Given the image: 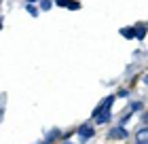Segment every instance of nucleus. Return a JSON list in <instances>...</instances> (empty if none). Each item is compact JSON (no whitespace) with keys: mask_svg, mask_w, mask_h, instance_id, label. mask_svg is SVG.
I'll use <instances>...</instances> for the list:
<instances>
[{"mask_svg":"<svg viewBox=\"0 0 148 144\" xmlns=\"http://www.w3.org/2000/svg\"><path fill=\"white\" fill-rule=\"evenodd\" d=\"M114 100H116V95H108L104 102H99V104L95 106V110H93L91 114H93V119H97L99 114H106V112H110V108H112V104H114Z\"/></svg>","mask_w":148,"mask_h":144,"instance_id":"f257e3e1","label":"nucleus"},{"mask_svg":"<svg viewBox=\"0 0 148 144\" xmlns=\"http://www.w3.org/2000/svg\"><path fill=\"white\" fill-rule=\"evenodd\" d=\"M93 134H95V129H93L91 125H80L76 129V136L80 138V142H87L89 138H93Z\"/></svg>","mask_w":148,"mask_h":144,"instance_id":"f03ea898","label":"nucleus"},{"mask_svg":"<svg viewBox=\"0 0 148 144\" xmlns=\"http://www.w3.org/2000/svg\"><path fill=\"white\" fill-rule=\"evenodd\" d=\"M108 138H110V140H125V138H127V129H125L123 125H119V127H114V129H110V132H108Z\"/></svg>","mask_w":148,"mask_h":144,"instance_id":"7ed1b4c3","label":"nucleus"},{"mask_svg":"<svg viewBox=\"0 0 148 144\" xmlns=\"http://www.w3.org/2000/svg\"><path fill=\"white\" fill-rule=\"evenodd\" d=\"M136 142L138 144H148V127H142L136 132Z\"/></svg>","mask_w":148,"mask_h":144,"instance_id":"20e7f679","label":"nucleus"},{"mask_svg":"<svg viewBox=\"0 0 148 144\" xmlns=\"http://www.w3.org/2000/svg\"><path fill=\"white\" fill-rule=\"evenodd\" d=\"M121 36L127 38V40H133L136 38V28H123L121 30Z\"/></svg>","mask_w":148,"mask_h":144,"instance_id":"39448f33","label":"nucleus"},{"mask_svg":"<svg viewBox=\"0 0 148 144\" xmlns=\"http://www.w3.org/2000/svg\"><path fill=\"white\" fill-rule=\"evenodd\" d=\"M144 36H146V25L138 23V25H136V38H138V40H144Z\"/></svg>","mask_w":148,"mask_h":144,"instance_id":"423d86ee","label":"nucleus"},{"mask_svg":"<svg viewBox=\"0 0 148 144\" xmlns=\"http://www.w3.org/2000/svg\"><path fill=\"white\" fill-rule=\"evenodd\" d=\"M38 6H40V11H51L53 9V0H40Z\"/></svg>","mask_w":148,"mask_h":144,"instance_id":"0eeeda50","label":"nucleus"},{"mask_svg":"<svg viewBox=\"0 0 148 144\" xmlns=\"http://www.w3.org/2000/svg\"><path fill=\"white\" fill-rule=\"evenodd\" d=\"M25 11H28L32 17H38V13H40V6H34V4H25Z\"/></svg>","mask_w":148,"mask_h":144,"instance_id":"6e6552de","label":"nucleus"},{"mask_svg":"<svg viewBox=\"0 0 148 144\" xmlns=\"http://www.w3.org/2000/svg\"><path fill=\"white\" fill-rule=\"evenodd\" d=\"M110 121V112H106V114H99L97 119H95V123L97 125H104V123H108Z\"/></svg>","mask_w":148,"mask_h":144,"instance_id":"1a4fd4ad","label":"nucleus"},{"mask_svg":"<svg viewBox=\"0 0 148 144\" xmlns=\"http://www.w3.org/2000/svg\"><path fill=\"white\" fill-rule=\"evenodd\" d=\"M129 110H131V112H138V110H142V102H133V104L129 106Z\"/></svg>","mask_w":148,"mask_h":144,"instance_id":"9d476101","label":"nucleus"},{"mask_svg":"<svg viewBox=\"0 0 148 144\" xmlns=\"http://www.w3.org/2000/svg\"><path fill=\"white\" fill-rule=\"evenodd\" d=\"M55 4H59V6H68V9H70L72 0H55Z\"/></svg>","mask_w":148,"mask_h":144,"instance_id":"9b49d317","label":"nucleus"},{"mask_svg":"<svg viewBox=\"0 0 148 144\" xmlns=\"http://www.w3.org/2000/svg\"><path fill=\"white\" fill-rule=\"evenodd\" d=\"M116 98H129V91H127V89H121L116 93Z\"/></svg>","mask_w":148,"mask_h":144,"instance_id":"f8f14e48","label":"nucleus"},{"mask_svg":"<svg viewBox=\"0 0 148 144\" xmlns=\"http://www.w3.org/2000/svg\"><path fill=\"white\" fill-rule=\"evenodd\" d=\"M80 9V2H76V0H72V4H70V11H78Z\"/></svg>","mask_w":148,"mask_h":144,"instance_id":"ddd939ff","label":"nucleus"},{"mask_svg":"<svg viewBox=\"0 0 148 144\" xmlns=\"http://www.w3.org/2000/svg\"><path fill=\"white\" fill-rule=\"evenodd\" d=\"M28 4H34V2H40V0H25Z\"/></svg>","mask_w":148,"mask_h":144,"instance_id":"4468645a","label":"nucleus"},{"mask_svg":"<svg viewBox=\"0 0 148 144\" xmlns=\"http://www.w3.org/2000/svg\"><path fill=\"white\" fill-rule=\"evenodd\" d=\"M144 83H146V85H148V74H146V76H144Z\"/></svg>","mask_w":148,"mask_h":144,"instance_id":"2eb2a0df","label":"nucleus"},{"mask_svg":"<svg viewBox=\"0 0 148 144\" xmlns=\"http://www.w3.org/2000/svg\"><path fill=\"white\" fill-rule=\"evenodd\" d=\"M144 123H148V114H144Z\"/></svg>","mask_w":148,"mask_h":144,"instance_id":"dca6fc26","label":"nucleus"},{"mask_svg":"<svg viewBox=\"0 0 148 144\" xmlns=\"http://www.w3.org/2000/svg\"><path fill=\"white\" fill-rule=\"evenodd\" d=\"M64 144H74V142H64Z\"/></svg>","mask_w":148,"mask_h":144,"instance_id":"f3484780","label":"nucleus"}]
</instances>
